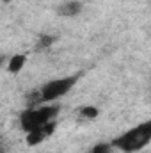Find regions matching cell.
Segmentation results:
<instances>
[{"instance_id":"cell-1","label":"cell","mask_w":151,"mask_h":153,"mask_svg":"<svg viewBox=\"0 0 151 153\" xmlns=\"http://www.w3.org/2000/svg\"><path fill=\"white\" fill-rule=\"evenodd\" d=\"M150 141H151V123L146 121V123L128 130L121 137L114 139L110 146H115V148H119V150H123L126 153H133V152L142 150Z\"/></svg>"},{"instance_id":"cell-2","label":"cell","mask_w":151,"mask_h":153,"mask_svg":"<svg viewBox=\"0 0 151 153\" xmlns=\"http://www.w3.org/2000/svg\"><path fill=\"white\" fill-rule=\"evenodd\" d=\"M57 114H59V107H57V105L32 107V109H27L25 112H21L20 123H21V128H23V130L30 132V130H34V128H39V126L50 123Z\"/></svg>"},{"instance_id":"cell-3","label":"cell","mask_w":151,"mask_h":153,"mask_svg":"<svg viewBox=\"0 0 151 153\" xmlns=\"http://www.w3.org/2000/svg\"><path fill=\"white\" fill-rule=\"evenodd\" d=\"M80 75H73V76H66V78H55L46 82L41 89H39V96H41V103L46 102H53L61 96H64L66 93L71 91V87L78 82Z\"/></svg>"},{"instance_id":"cell-4","label":"cell","mask_w":151,"mask_h":153,"mask_svg":"<svg viewBox=\"0 0 151 153\" xmlns=\"http://www.w3.org/2000/svg\"><path fill=\"white\" fill-rule=\"evenodd\" d=\"M53 130H55V123L53 121H50V123H46V125H43L39 128H34V130L27 132V143L30 146H36L39 143H43L48 135H52Z\"/></svg>"},{"instance_id":"cell-5","label":"cell","mask_w":151,"mask_h":153,"mask_svg":"<svg viewBox=\"0 0 151 153\" xmlns=\"http://www.w3.org/2000/svg\"><path fill=\"white\" fill-rule=\"evenodd\" d=\"M80 11H82V4H80V2H64V4H61L59 9H57V13H59L61 16H75Z\"/></svg>"},{"instance_id":"cell-6","label":"cell","mask_w":151,"mask_h":153,"mask_svg":"<svg viewBox=\"0 0 151 153\" xmlns=\"http://www.w3.org/2000/svg\"><path fill=\"white\" fill-rule=\"evenodd\" d=\"M25 62H27L25 55H13L9 59V71L11 73H20V70L25 66Z\"/></svg>"},{"instance_id":"cell-7","label":"cell","mask_w":151,"mask_h":153,"mask_svg":"<svg viewBox=\"0 0 151 153\" xmlns=\"http://www.w3.org/2000/svg\"><path fill=\"white\" fill-rule=\"evenodd\" d=\"M80 116L85 117V119H94V117L98 116V109L93 107V105H85V107L80 109Z\"/></svg>"},{"instance_id":"cell-8","label":"cell","mask_w":151,"mask_h":153,"mask_svg":"<svg viewBox=\"0 0 151 153\" xmlns=\"http://www.w3.org/2000/svg\"><path fill=\"white\" fill-rule=\"evenodd\" d=\"M53 43V38L52 36H41V39H39V43H38V50H43V48H48L50 45Z\"/></svg>"},{"instance_id":"cell-9","label":"cell","mask_w":151,"mask_h":153,"mask_svg":"<svg viewBox=\"0 0 151 153\" xmlns=\"http://www.w3.org/2000/svg\"><path fill=\"white\" fill-rule=\"evenodd\" d=\"M109 152H110V144H96L91 150V153H109Z\"/></svg>"},{"instance_id":"cell-10","label":"cell","mask_w":151,"mask_h":153,"mask_svg":"<svg viewBox=\"0 0 151 153\" xmlns=\"http://www.w3.org/2000/svg\"><path fill=\"white\" fill-rule=\"evenodd\" d=\"M2 62H4V57H0V66H2Z\"/></svg>"}]
</instances>
